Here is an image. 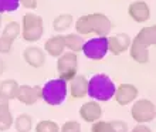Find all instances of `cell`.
<instances>
[{
    "label": "cell",
    "instance_id": "1",
    "mask_svg": "<svg viewBox=\"0 0 156 132\" xmlns=\"http://www.w3.org/2000/svg\"><path fill=\"white\" fill-rule=\"evenodd\" d=\"M75 30L78 34H97L105 36L111 33L112 21L102 13H91L81 16L75 21Z\"/></svg>",
    "mask_w": 156,
    "mask_h": 132
},
{
    "label": "cell",
    "instance_id": "2",
    "mask_svg": "<svg viewBox=\"0 0 156 132\" xmlns=\"http://www.w3.org/2000/svg\"><path fill=\"white\" fill-rule=\"evenodd\" d=\"M116 85L107 74H95L88 80V95L95 101L105 102L114 98Z\"/></svg>",
    "mask_w": 156,
    "mask_h": 132
},
{
    "label": "cell",
    "instance_id": "3",
    "mask_svg": "<svg viewBox=\"0 0 156 132\" xmlns=\"http://www.w3.org/2000/svg\"><path fill=\"white\" fill-rule=\"evenodd\" d=\"M68 94V83L62 78L50 80L41 87V99L51 107L61 105Z\"/></svg>",
    "mask_w": 156,
    "mask_h": 132
},
{
    "label": "cell",
    "instance_id": "4",
    "mask_svg": "<svg viewBox=\"0 0 156 132\" xmlns=\"http://www.w3.org/2000/svg\"><path fill=\"white\" fill-rule=\"evenodd\" d=\"M21 36L27 43L38 41L44 34V24L43 19L36 13H26L21 21Z\"/></svg>",
    "mask_w": 156,
    "mask_h": 132
},
{
    "label": "cell",
    "instance_id": "5",
    "mask_svg": "<svg viewBox=\"0 0 156 132\" xmlns=\"http://www.w3.org/2000/svg\"><path fill=\"white\" fill-rule=\"evenodd\" d=\"M132 120L138 124H148L156 118V105L151 99L142 98L132 104L131 108Z\"/></svg>",
    "mask_w": 156,
    "mask_h": 132
},
{
    "label": "cell",
    "instance_id": "6",
    "mask_svg": "<svg viewBox=\"0 0 156 132\" xmlns=\"http://www.w3.org/2000/svg\"><path fill=\"white\" fill-rule=\"evenodd\" d=\"M57 71L60 78L66 80L67 83H70L71 80L77 75V71H78L77 53H73V51L62 53L57 60Z\"/></svg>",
    "mask_w": 156,
    "mask_h": 132
},
{
    "label": "cell",
    "instance_id": "7",
    "mask_svg": "<svg viewBox=\"0 0 156 132\" xmlns=\"http://www.w3.org/2000/svg\"><path fill=\"white\" fill-rule=\"evenodd\" d=\"M82 53L87 58L90 60H94V61H98V60H102L107 53L109 51L108 50V37L105 36H98V37H94L88 40V41L84 43L82 45Z\"/></svg>",
    "mask_w": 156,
    "mask_h": 132
},
{
    "label": "cell",
    "instance_id": "8",
    "mask_svg": "<svg viewBox=\"0 0 156 132\" xmlns=\"http://www.w3.org/2000/svg\"><path fill=\"white\" fill-rule=\"evenodd\" d=\"M16 99L24 105H34L41 99V87L40 85H20Z\"/></svg>",
    "mask_w": 156,
    "mask_h": 132
},
{
    "label": "cell",
    "instance_id": "9",
    "mask_svg": "<svg viewBox=\"0 0 156 132\" xmlns=\"http://www.w3.org/2000/svg\"><path fill=\"white\" fill-rule=\"evenodd\" d=\"M138 94H139V91L133 84H121L119 87H116L114 97H115V101L118 105L125 107L128 104L133 102L136 97H138Z\"/></svg>",
    "mask_w": 156,
    "mask_h": 132
},
{
    "label": "cell",
    "instance_id": "10",
    "mask_svg": "<svg viewBox=\"0 0 156 132\" xmlns=\"http://www.w3.org/2000/svg\"><path fill=\"white\" fill-rule=\"evenodd\" d=\"M80 116L82 118V121H85L88 124H94L102 118V107L95 99L82 104L80 108Z\"/></svg>",
    "mask_w": 156,
    "mask_h": 132
},
{
    "label": "cell",
    "instance_id": "11",
    "mask_svg": "<svg viewBox=\"0 0 156 132\" xmlns=\"http://www.w3.org/2000/svg\"><path fill=\"white\" fill-rule=\"evenodd\" d=\"M131 43H132V40L129 37V34L118 33L115 36H109L108 37V50L114 55H119V54L125 53L126 50H129Z\"/></svg>",
    "mask_w": 156,
    "mask_h": 132
},
{
    "label": "cell",
    "instance_id": "12",
    "mask_svg": "<svg viewBox=\"0 0 156 132\" xmlns=\"http://www.w3.org/2000/svg\"><path fill=\"white\" fill-rule=\"evenodd\" d=\"M128 13H129L132 20L136 23H145L151 19V7L144 0L132 2L128 7Z\"/></svg>",
    "mask_w": 156,
    "mask_h": 132
},
{
    "label": "cell",
    "instance_id": "13",
    "mask_svg": "<svg viewBox=\"0 0 156 132\" xmlns=\"http://www.w3.org/2000/svg\"><path fill=\"white\" fill-rule=\"evenodd\" d=\"M23 58L33 68H41L45 64L44 50H41L40 47H34V45H30L23 51Z\"/></svg>",
    "mask_w": 156,
    "mask_h": 132
},
{
    "label": "cell",
    "instance_id": "14",
    "mask_svg": "<svg viewBox=\"0 0 156 132\" xmlns=\"http://www.w3.org/2000/svg\"><path fill=\"white\" fill-rule=\"evenodd\" d=\"M14 118L10 111V101L0 95V132H6L12 128Z\"/></svg>",
    "mask_w": 156,
    "mask_h": 132
},
{
    "label": "cell",
    "instance_id": "15",
    "mask_svg": "<svg viewBox=\"0 0 156 132\" xmlns=\"http://www.w3.org/2000/svg\"><path fill=\"white\" fill-rule=\"evenodd\" d=\"M70 94L73 98H84L88 95V80L85 75H75L70 81Z\"/></svg>",
    "mask_w": 156,
    "mask_h": 132
},
{
    "label": "cell",
    "instance_id": "16",
    "mask_svg": "<svg viewBox=\"0 0 156 132\" xmlns=\"http://www.w3.org/2000/svg\"><path fill=\"white\" fill-rule=\"evenodd\" d=\"M44 50L45 53L50 54L51 57H55L58 58L64 53V50H66V40H64V36H53V37H50L44 44Z\"/></svg>",
    "mask_w": 156,
    "mask_h": 132
},
{
    "label": "cell",
    "instance_id": "17",
    "mask_svg": "<svg viewBox=\"0 0 156 132\" xmlns=\"http://www.w3.org/2000/svg\"><path fill=\"white\" fill-rule=\"evenodd\" d=\"M129 54L133 61L139 62V64H146L149 61V50L146 45L139 43L136 38H133L129 45Z\"/></svg>",
    "mask_w": 156,
    "mask_h": 132
},
{
    "label": "cell",
    "instance_id": "18",
    "mask_svg": "<svg viewBox=\"0 0 156 132\" xmlns=\"http://www.w3.org/2000/svg\"><path fill=\"white\" fill-rule=\"evenodd\" d=\"M136 40L142 43L144 45L149 47V45H156V24L144 27L139 33L136 34Z\"/></svg>",
    "mask_w": 156,
    "mask_h": 132
},
{
    "label": "cell",
    "instance_id": "19",
    "mask_svg": "<svg viewBox=\"0 0 156 132\" xmlns=\"http://www.w3.org/2000/svg\"><path fill=\"white\" fill-rule=\"evenodd\" d=\"M19 83L16 80H3L0 83V95H3L4 98H7L9 101L16 99L17 92H19Z\"/></svg>",
    "mask_w": 156,
    "mask_h": 132
},
{
    "label": "cell",
    "instance_id": "20",
    "mask_svg": "<svg viewBox=\"0 0 156 132\" xmlns=\"http://www.w3.org/2000/svg\"><path fill=\"white\" fill-rule=\"evenodd\" d=\"M64 40H66V48H68V51H73V53H78L82 50V45H84V38H82L81 34L74 33V34H67L64 36Z\"/></svg>",
    "mask_w": 156,
    "mask_h": 132
},
{
    "label": "cell",
    "instance_id": "21",
    "mask_svg": "<svg viewBox=\"0 0 156 132\" xmlns=\"http://www.w3.org/2000/svg\"><path fill=\"white\" fill-rule=\"evenodd\" d=\"M13 127L16 128V132H30L33 129V118L29 114H20L14 120Z\"/></svg>",
    "mask_w": 156,
    "mask_h": 132
},
{
    "label": "cell",
    "instance_id": "22",
    "mask_svg": "<svg viewBox=\"0 0 156 132\" xmlns=\"http://www.w3.org/2000/svg\"><path fill=\"white\" fill-rule=\"evenodd\" d=\"M73 23H74V19L71 14H60L53 20V29L57 33H62L70 29Z\"/></svg>",
    "mask_w": 156,
    "mask_h": 132
},
{
    "label": "cell",
    "instance_id": "23",
    "mask_svg": "<svg viewBox=\"0 0 156 132\" xmlns=\"http://www.w3.org/2000/svg\"><path fill=\"white\" fill-rule=\"evenodd\" d=\"M20 34H21V26L17 21H10V23H7V24L4 26L2 36L9 38V40H12V41H14Z\"/></svg>",
    "mask_w": 156,
    "mask_h": 132
},
{
    "label": "cell",
    "instance_id": "24",
    "mask_svg": "<svg viewBox=\"0 0 156 132\" xmlns=\"http://www.w3.org/2000/svg\"><path fill=\"white\" fill-rule=\"evenodd\" d=\"M36 132H60V127L54 121L43 120L36 125Z\"/></svg>",
    "mask_w": 156,
    "mask_h": 132
},
{
    "label": "cell",
    "instance_id": "25",
    "mask_svg": "<svg viewBox=\"0 0 156 132\" xmlns=\"http://www.w3.org/2000/svg\"><path fill=\"white\" fill-rule=\"evenodd\" d=\"M20 6V0H0V14L17 10Z\"/></svg>",
    "mask_w": 156,
    "mask_h": 132
},
{
    "label": "cell",
    "instance_id": "26",
    "mask_svg": "<svg viewBox=\"0 0 156 132\" xmlns=\"http://www.w3.org/2000/svg\"><path fill=\"white\" fill-rule=\"evenodd\" d=\"M91 132H115V129L112 128L111 121H97L91 127Z\"/></svg>",
    "mask_w": 156,
    "mask_h": 132
},
{
    "label": "cell",
    "instance_id": "27",
    "mask_svg": "<svg viewBox=\"0 0 156 132\" xmlns=\"http://www.w3.org/2000/svg\"><path fill=\"white\" fill-rule=\"evenodd\" d=\"M60 132H81V125L77 121H67L61 125Z\"/></svg>",
    "mask_w": 156,
    "mask_h": 132
},
{
    "label": "cell",
    "instance_id": "28",
    "mask_svg": "<svg viewBox=\"0 0 156 132\" xmlns=\"http://www.w3.org/2000/svg\"><path fill=\"white\" fill-rule=\"evenodd\" d=\"M13 43L12 40H9V38L3 37V36H0V54H7L13 47Z\"/></svg>",
    "mask_w": 156,
    "mask_h": 132
},
{
    "label": "cell",
    "instance_id": "29",
    "mask_svg": "<svg viewBox=\"0 0 156 132\" xmlns=\"http://www.w3.org/2000/svg\"><path fill=\"white\" fill-rule=\"evenodd\" d=\"M111 125L112 128L115 129V132H128V124L125 121H121V120L111 121Z\"/></svg>",
    "mask_w": 156,
    "mask_h": 132
},
{
    "label": "cell",
    "instance_id": "30",
    "mask_svg": "<svg viewBox=\"0 0 156 132\" xmlns=\"http://www.w3.org/2000/svg\"><path fill=\"white\" fill-rule=\"evenodd\" d=\"M20 4L26 9H30V10L37 9V0H20Z\"/></svg>",
    "mask_w": 156,
    "mask_h": 132
},
{
    "label": "cell",
    "instance_id": "31",
    "mask_svg": "<svg viewBox=\"0 0 156 132\" xmlns=\"http://www.w3.org/2000/svg\"><path fill=\"white\" fill-rule=\"evenodd\" d=\"M131 132H152V129L149 128L148 125H144V124H139V125H136L135 128L132 129Z\"/></svg>",
    "mask_w": 156,
    "mask_h": 132
},
{
    "label": "cell",
    "instance_id": "32",
    "mask_svg": "<svg viewBox=\"0 0 156 132\" xmlns=\"http://www.w3.org/2000/svg\"><path fill=\"white\" fill-rule=\"evenodd\" d=\"M3 71H4V61L2 60V57H0V75L3 74Z\"/></svg>",
    "mask_w": 156,
    "mask_h": 132
},
{
    "label": "cell",
    "instance_id": "33",
    "mask_svg": "<svg viewBox=\"0 0 156 132\" xmlns=\"http://www.w3.org/2000/svg\"><path fill=\"white\" fill-rule=\"evenodd\" d=\"M0 26H2V14H0Z\"/></svg>",
    "mask_w": 156,
    "mask_h": 132
}]
</instances>
